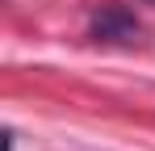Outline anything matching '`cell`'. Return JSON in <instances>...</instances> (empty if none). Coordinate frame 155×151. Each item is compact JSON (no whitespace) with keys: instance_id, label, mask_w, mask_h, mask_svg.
<instances>
[{"instance_id":"cell-1","label":"cell","mask_w":155,"mask_h":151,"mask_svg":"<svg viewBox=\"0 0 155 151\" xmlns=\"http://www.w3.org/2000/svg\"><path fill=\"white\" fill-rule=\"evenodd\" d=\"M88 34L97 38V42H134L138 34H143V25H138V17H134V8H126V4H101L97 13H92V21H88Z\"/></svg>"},{"instance_id":"cell-2","label":"cell","mask_w":155,"mask_h":151,"mask_svg":"<svg viewBox=\"0 0 155 151\" xmlns=\"http://www.w3.org/2000/svg\"><path fill=\"white\" fill-rule=\"evenodd\" d=\"M151 4H155V0H151Z\"/></svg>"}]
</instances>
